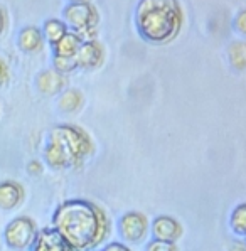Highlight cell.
<instances>
[{
	"label": "cell",
	"instance_id": "cell-17",
	"mask_svg": "<svg viewBox=\"0 0 246 251\" xmlns=\"http://www.w3.org/2000/svg\"><path fill=\"white\" fill-rule=\"evenodd\" d=\"M229 227L236 236H246V202L234 206V209L229 214Z\"/></svg>",
	"mask_w": 246,
	"mask_h": 251
},
{
	"label": "cell",
	"instance_id": "cell-21",
	"mask_svg": "<svg viewBox=\"0 0 246 251\" xmlns=\"http://www.w3.org/2000/svg\"><path fill=\"white\" fill-rule=\"evenodd\" d=\"M234 29L240 34L246 36V9H241L240 12L234 15Z\"/></svg>",
	"mask_w": 246,
	"mask_h": 251
},
{
	"label": "cell",
	"instance_id": "cell-15",
	"mask_svg": "<svg viewBox=\"0 0 246 251\" xmlns=\"http://www.w3.org/2000/svg\"><path fill=\"white\" fill-rule=\"evenodd\" d=\"M228 61L233 69H246V41H234L228 46Z\"/></svg>",
	"mask_w": 246,
	"mask_h": 251
},
{
	"label": "cell",
	"instance_id": "cell-12",
	"mask_svg": "<svg viewBox=\"0 0 246 251\" xmlns=\"http://www.w3.org/2000/svg\"><path fill=\"white\" fill-rule=\"evenodd\" d=\"M42 41H44V36L37 27L29 25L24 27L19 34V48L24 52H37L42 48Z\"/></svg>",
	"mask_w": 246,
	"mask_h": 251
},
{
	"label": "cell",
	"instance_id": "cell-10",
	"mask_svg": "<svg viewBox=\"0 0 246 251\" xmlns=\"http://www.w3.org/2000/svg\"><path fill=\"white\" fill-rule=\"evenodd\" d=\"M74 59L78 68H84V69L99 68L103 64V59H105L101 44L96 41H84L81 48L78 49V52H76Z\"/></svg>",
	"mask_w": 246,
	"mask_h": 251
},
{
	"label": "cell",
	"instance_id": "cell-20",
	"mask_svg": "<svg viewBox=\"0 0 246 251\" xmlns=\"http://www.w3.org/2000/svg\"><path fill=\"white\" fill-rule=\"evenodd\" d=\"M145 251H179L177 243L162 241V239H150L145 246Z\"/></svg>",
	"mask_w": 246,
	"mask_h": 251
},
{
	"label": "cell",
	"instance_id": "cell-26",
	"mask_svg": "<svg viewBox=\"0 0 246 251\" xmlns=\"http://www.w3.org/2000/svg\"><path fill=\"white\" fill-rule=\"evenodd\" d=\"M5 24H7V15H5V10L0 7V34H2V30L5 29Z\"/></svg>",
	"mask_w": 246,
	"mask_h": 251
},
{
	"label": "cell",
	"instance_id": "cell-1",
	"mask_svg": "<svg viewBox=\"0 0 246 251\" xmlns=\"http://www.w3.org/2000/svg\"><path fill=\"white\" fill-rule=\"evenodd\" d=\"M52 227L76 251H95L108 241L111 219L99 204L88 199L63 201L52 212Z\"/></svg>",
	"mask_w": 246,
	"mask_h": 251
},
{
	"label": "cell",
	"instance_id": "cell-7",
	"mask_svg": "<svg viewBox=\"0 0 246 251\" xmlns=\"http://www.w3.org/2000/svg\"><path fill=\"white\" fill-rule=\"evenodd\" d=\"M150 234L153 239H162V241L177 243L184 234V227L179 219L169 214L155 216L150 221Z\"/></svg>",
	"mask_w": 246,
	"mask_h": 251
},
{
	"label": "cell",
	"instance_id": "cell-23",
	"mask_svg": "<svg viewBox=\"0 0 246 251\" xmlns=\"http://www.w3.org/2000/svg\"><path fill=\"white\" fill-rule=\"evenodd\" d=\"M42 172H44V165H42V162L30 160L27 164V174H29V176L37 177V176H41Z\"/></svg>",
	"mask_w": 246,
	"mask_h": 251
},
{
	"label": "cell",
	"instance_id": "cell-6",
	"mask_svg": "<svg viewBox=\"0 0 246 251\" xmlns=\"http://www.w3.org/2000/svg\"><path fill=\"white\" fill-rule=\"evenodd\" d=\"M118 234L126 245H140L150 234V221L140 211H126L118 219Z\"/></svg>",
	"mask_w": 246,
	"mask_h": 251
},
{
	"label": "cell",
	"instance_id": "cell-4",
	"mask_svg": "<svg viewBox=\"0 0 246 251\" xmlns=\"http://www.w3.org/2000/svg\"><path fill=\"white\" fill-rule=\"evenodd\" d=\"M64 21L74 29V32L84 41H95L96 25L99 15L95 5L90 2H71L64 9Z\"/></svg>",
	"mask_w": 246,
	"mask_h": 251
},
{
	"label": "cell",
	"instance_id": "cell-11",
	"mask_svg": "<svg viewBox=\"0 0 246 251\" xmlns=\"http://www.w3.org/2000/svg\"><path fill=\"white\" fill-rule=\"evenodd\" d=\"M36 84H37V90L42 95L52 96L64 91V88H66V78H64V75L57 73L56 69H46V71L39 73Z\"/></svg>",
	"mask_w": 246,
	"mask_h": 251
},
{
	"label": "cell",
	"instance_id": "cell-8",
	"mask_svg": "<svg viewBox=\"0 0 246 251\" xmlns=\"http://www.w3.org/2000/svg\"><path fill=\"white\" fill-rule=\"evenodd\" d=\"M29 251H76L52 226L42 227Z\"/></svg>",
	"mask_w": 246,
	"mask_h": 251
},
{
	"label": "cell",
	"instance_id": "cell-3",
	"mask_svg": "<svg viewBox=\"0 0 246 251\" xmlns=\"http://www.w3.org/2000/svg\"><path fill=\"white\" fill-rule=\"evenodd\" d=\"M48 142L54 144L63 152L69 164V169L83 167L84 162L93 153V140L90 135L83 128L76 125H69V123L52 126Z\"/></svg>",
	"mask_w": 246,
	"mask_h": 251
},
{
	"label": "cell",
	"instance_id": "cell-9",
	"mask_svg": "<svg viewBox=\"0 0 246 251\" xmlns=\"http://www.w3.org/2000/svg\"><path fill=\"white\" fill-rule=\"evenodd\" d=\"M25 189L17 180H2L0 182V209L14 211L24 202Z\"/></svg>",
	"mask_w": 246,
	"mask_h": 251
},
{
	"label": "cell",
	"instance_id": "cell-28",
	"mask_svg": "<svg viewBox=\"0 0 246 251\" xmlns=\"http://www.w3.org/2000/svg\"><path fill=\"white\" fill-rule=\"evenodd\" d=\"M0 245H2V234H0Z\"/></svg>",
	"mask_w": 246,
	"mask_h": 251
},
{
	"label": "cell",
	"instance_id": "cell-13",
	"mask_svg": "<svg viewBox=\"0 0 246 251\" xmlns=\"http://www.w3.org/2000/svg\"><path fill=\"white\" fill-rule=\"evenodd\" d=\"M84 103V95L78 88H69L64 90L59 95V101H57V108L63 113H76Z\"/></svg>",
	"mask_w": 246,
	"mask_h": 251
},
{
	"label": "cell",
	"instance_id": "cell-22",
	"mask_svg": "<svg viewBox=\"0 0 246 251\" xmlns=\"http://www.w3.org/2000/svg\"><path fill=\"white\" fill-rule=\"evenodd\" d=\"M101 251H132L126 243H120V241H111V243H106L105 246H103Z\"/></svg>",
	"mask_w": 246,
	"mask_h": 251
},
{
	"label": "cell",
	"instance_id": "cell-25",
	"mask_svg": "<svg viewBox=\"0 0 246 251\" xmlns=\"http://www.w3.org/2000/svg\"><path fill=\"white\" fill-rule=\"evenodd\" d=\"M228 251H246V241H233L228 246Z\"/></svg>",
	"mask_w": 246,
	"mask_h": 251
},
{
	"label": "cell",
	"instance_id": "cell-2",
	"mask_svg": "<svg viewBox=\"0 0 246 251\" xmlns=\"http://www.w3.org/2000/svg\"><path fill=\"white\" fill-rule=\"evenodd\" d=\"M137 30L152 44H165L179 34L182 10L177 0H140L135 12Z\"/></svg>",
	"mask_w": 246,
	"mask_h": 251
},
{
	"label": "cell",
	"instance_id": "cell-18",
	"mask_svg": "<svg viewBox=\"0 0 246 251\" xmlns=\"http://www.w3.org/2000/svg\"><path fill=\"white\" fill-rule=\"evenodd\" d=\"M42 32H44L46 39L54 46L56 42H59L63 39L64 34L68 32V25H66V22L59 21V19H49V21H46Z\"/></svg>",
	"mask_w": 246,
	"mask_h": 251
},
{
	"label": "cell",
	"instance_id": "cell-16",
	"mask_svg": "<svg viewBox=\"0 0 246 251\" xmlns=\"http://www.w3.org/2000/svg\"><path fill=\"white\" fill-rule=\"evenodd\" d=\"M44 160H46V164H48L51 169H54V171H64V169H69L66 157H64L63 152H61L54 144H51V142H48L44 147Z\"/></svg>",
	"mask_w": 246,
	"mask_h": 251
},
{
	"label": "cell",
	"instance_id": "cell-19",
	"mask_svg": "<svg viewBox=\"0 0 246 251\" xmlns=\"http://www.w3.org/2000/svg\"><path fill=\"white\" fill-rule=\"evenodd\" d=\"M52 63H54V69H56L57 73H61V75H69V73H73L76 68H78L74 57H59V56H54Z\"/></svg>",
	"mask_w": 246,
	"mask_h": 251
},
{
	"label": "cell",
	"instance_id": "cell-29",
	"mask_svg": "<svg viewBox=\"0 0 246 251\" xmlns=\"http://www.w3.org/2000/svg\"><path fill=\"white\" fill-rule=\"evenodd\" d=\"M245 241H246V236H245Z\"/></svg>",
	"mask_w": 246,
	"mask_h": 251
},
{
	"label": "cell",
	"instance_id": "cell-24",
	"mask_svg": "<svg viewBox=\"0 0 246 251\" xmlns=\"http://www.w3.org/2000/svg\"><path fill=\"white\" fill-rule=\"evenodd\" d=\"M10 79V75H9V68H7V64L3 63L2 59H0V86H3V84H7Z\"/></svg>",
	"mask_w": 246,
	"mask_h": 251
},
{
	"label": "cell",
	"instance_id": "cell-30",
	"mask_svg": "<svg viewBox=\"0 0 246 251\" xmlns=\"http://www.w3.org/2000/svg\"><path fill=\"white\" fill-rule=\"evenodd\" d=\"M95 251H98V250H95Z\"/></svg>",
	"mask_w": 246,
	"mask_h": 251
},
{
	"label": "cell",
	"instance_id": "cell-5",
	"mask_svg": "<svg viewBox=\"0 0 246 251\" xmlns=\"http://www.w3.org/2000/svg\"><path fill=\"white\" fill-rule=\"evenodd\" d=\"M39 227L29 216H17L7 223L2 231V239L5 246L12 251H29L36 239Z\"/></svg>",
	"mask_w": 246,
	"mask_h": 251
},
{
	"label": "cell",
	"instance_id": "cell-14",
	"mask_svg": "<svg viewBox=\"0 0 246 251\" xmlns=\"http://www.w3.org/2000/svg\"><path fill=\"white\" fill-rule=\"evenodd\" d=\"M83 39L76 32H66L63 36V39L56 42L52 48H54V56L59 57H74L78 49L81 48Z\"/></svg>",
	"mask_w": 246,
	"mask_h": 251
},
{
	"label": "cell",
	"instance_id": "cell-27",
	"mask_svg": "<svg viewBox=\"0 0 246 251\" xmlns=\"http://www.w3.org/2000/svg\"><path fill=\"white\" fill-rule=\"evenodd\" d=\"M71 2H90V0H71Z\"/></svg>",
	"mask_w": 246,
	"mask_h": 251
}]
</instances>
